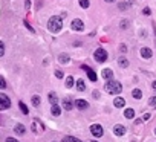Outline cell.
Returning a JSON list of instances; mask_svg holds the SVG:
<instances>
[{
    "mask_svg": "<svg viewBox=\"0 0 156 142\" xmlns=\"http://www.w3.org/2000/svg\"><path fill=\"white\" fill-rule=\"evenodd\" d=\"M93 98H100V92H93Z\"/></svg>",
    "mask_w": 156,
    "mask_h": 142,
    "instance_id": "cell-36",
    "label": "cell"
},
{
    "mask_svg": "<svg viewBox=\"0 0 156 142\" xmlns=\"http://www.w3.org/2000/svg\"><path fill=\"white\" fill-rule=\"evenodd\" d=\"M26 8H29V0H26Z\"/></svg>",
    "mask_w": 156,
    "mask_h": 142,
    "instance_id": "cell-40",
    "label": "cell"
},
{
    "mask_svg": "<svg viewBox=\"0 0 156 142\" xmlns=\"http://www.w3.org/2000/svg\"><path fill=\"white\" fill-rule=\"evenodd\" d=\"M61 28H63V20H61V17H51L48 21V29L51 31L52 34H57V32H60Z\"/></svg>",
    "mask_w": 156,
    "mask_h": 142,
    "instance_id": "cell-1",
    "label": "cell"
},
{
    "mask_svg": "<svg viewBox=\"0 0 156 142\" xmlns=\"http://www.w3.org/2000/svg\"><path fill=\"white\" fill-rule=\"evenodd\" d=\"M132 96H133L135 99H141V98H142V92L139 90V89H135V90L132 92Z\"/></svg>",
    "mask_w": 156,
    "mask_h": 142,
    "instance_id": "cell-19",
    "label": "cell"
},
{
    "mask_svg": "<svg viewBox=\"0 0 156 142\" xmlns=\"http://www.w3.org/2000/svg\"><path fill=\"white\" fill-rule=\"evenodd\" d=\"M149 104H150V105H156V96H153V98L149 99Z\"/></svg>",
    "mask_w": 156,
    "mask_h": 142,
    "instance_id": "cell-32",
    "label": "cell"
},
{
    "mask_svg": "<svg viewBox=\"0 0 156 142\" xmlns=\"http://www.w3.org/2000/svg\"><path fill=\"white\" fill-rule=\"evenodd\" d=\"M25 26H26V28H28L29 31H34L32 28H31V26H29V23H28V21H25Z\"/></svg>",
    "mask_w": 156,
    "mask_h": 142,
    "instance_id": "cell-37",
    "label": "cell"
},
{
    "mask_svg": "<svg viewBox=\"0 0 156 142\" xmlns=\"http://www.w3.org/2000/svg\"><path fill=\"white\" fill-rule=\"evenodd\" d=\"M124 116H126L127 119H132L133 116H135V110L133 109H126L124 110Z\"/></svg>",
    "mask_w": 156,
    "mask_h": 142,
    "instance_id": "cell-17",
    "label": "cell"
},
{
    "mask_svg": "<svg viewBox=\"0 0 156 142\" xmlns=\"http://www.w3.org/2000/svg\"><path fill=\"white\" fill-rule=\"evenodd\" d=\"M66 87H68V89L74 87V77H68V78H66Z\"/></svg>",
    "mask_w": 156,
    "mask_h": 142,
    "instance_id": "cell-22",
    "label": "cell"
},
{
    "mask_svg": "<svg viewBox=\"0 0 156 142\" xmlns=\"http://www.w3.org/2000/svg\"><path fill=\"white\" fill-rule=\"evenodd\" d=\"M58 61L60 63H69V55L68 54H61L58 57Z\"/></svg>",
    "mask_w": 156,
    "mask_h": 142,
    "instance_id": "cell-21",
    "label": "cell"
},
{
    "mask_svg": "<svg viewBox=\"0 0 156 142\" xmlns=\"http://www.w3.org/2000/svg\"><path fill=\"white\" fill-rule=\"evenodd\" d=\"M11 107V101L5 93H0V110H8Z\"/></svg>",
    "mask_w": 156,
    "mask_h": 142,
    "instance_id": "cell-4",
    "label": "cell"
},
{
    "mask_svg": "<svg viewBox=\"0 0 156 142\" xmlns=\"http://www.w3.org/2000/svg\"><path fill=\"white\" fill-rule=\"evenodd\" d=\"M118 64L121 66V67H127V66H129V60L124 58V57H121V58H118Z\"/></svg>",
    "mask_w": 156,
    "mask_h": 142,
    "instance_id": "cell-20",
    "label": "cell"
},
{
    "mask_svg": "<svg viewBox=\"0 0 156 142\" xmlns=\"http://www.w3.org/2000/svg\"><path fill=\"white\" fill-rule=\"evenodd\" d=\"M119 28H121V29H127L129 28V20H123L121 23H119Z\"/></svg>",
    "mask_w": 156,
    "mask_h": 142,
    "instance_id": "cell-27",
    "label": "cell"
},
{
    "mask_svg": "<svg viewBox=\"0 0 156 142\" xmlns=\"http://www.w3.org/2000/svg\"><path fill=\"white\" fill-rule=\"evenodd\" d=\"M5 142H19L17 139H14V137H6V141Z\"/></svg>",
    "mask_w": 156,
    "mask_h": 142,
    "instance_id": "cell-34",
    "label": "cell"
},
{
    "mask_svg": "<svg viewBox=\"0 0 156 142\" xmlns=\"http://www.w3.org/2000/svg\"><path fill=\"white\" fill-rule=\"evenodd\" d=\"M19 107H20V110H21V113H25V115L29 113V110H28V107L25 105V103H21V101H20V103H19Z\"/></svg>",
    "mask_w": 156,
    "mask_h": 142,
    "instance_id": "cell-23",
    "label": "cell"
},
{
    "mask_svg": "<svg viewBox=\"0 0 156 142\" xmlns=\"http://www.w3.org/2000/svg\"><path fill=\"white\" fill-rule=\"evenodd\" d=\"M106 92H109L110 95H118V93H121L123 92V86H121V83H118V81H113V79H109V83H106Z\"/></svg>",
    "mask_w": 156,
    "mask_h": 142,
    "instance_id": "cell-2",
    "label": "cell"
},
{
    "mask_svg": "<svg viewBox=\"0 0 156 142\" xmlns=\"http://www.w3.org/2000/svg\"><path fill=\"white\" fill-rule=\"evenodd\" d=\"M77 89L80 92H84L86 90V84H84V79H78L77 81Z\"/></svg>",
    "mask_w": 156,
    "mask_h": 142,
    "instance_id": "cell-18",
    "label": "cell"
},
{
    "mask_svg": "<svg viewBox=\"0 0 156 142\" xmlns=\"http://www.w3.org/2000/svg\"><path fill=\"white\" fill-rule=\"evenodd\" d=\"M55 77H57V78H63V77H64L63 70H55Z\"/></svg>",
    "mask_w": 156,
    "mask_h": 142,
    "instance_id": "cell-31",
    "label": "cell"
},
{
    "mask_svg": "<svg viewBox=\"0 0 156 142\" xmlns=\"http://www.w3.org/2000/svg\"><path fill=\"white\" fill-rule=\"evenodd\" d=\"M81 69L86 70V73H87V77H89V79H90V81H96V73L93 72V70L89 67V66H81Z\"/></svg>",
    "mask_w": 156,
    "mask_h": 142,
    "instance_id": "cell-9",
    "label": "cell"
},
{
    "mask_svg": "<svg viewBox=\"0 0 156 142\" xmlns=\"http://www.w3.org/2000/svg\"><path fill=\"white\" fill-rule=\"evenodd\" d=\"M155 133H156V130H155Z\"/></svg>",
    "mask_w": 156,
    "mask_h": 142,
    "instance_id": "cell-41",
    "label": "cell"
},
{
    "mask_svg": "<svg viewBox=\"0 0 156 142\" xmlns=\"http://www.w3.org/2000/svg\"><path fill=\"white\" fill-rule=\"evenodd\" d=\"M113 105H115V107H124V105H126V99L121 98V96H118V98H115Z\"/></svg>",
    "mask_w": 156,
    "mask_h": 142,
    "instance_id": "cell-13",
    "label": "cell"
},
{
    "mask_svg": "<svg viewBox=\"0 0 156 142\" xmlns=\"http://www.w3.org/2000/svg\"><path fill=\"white\" fill-rule=\"evenodd\" d=\"M14 131L17 133V135H25L26 128H25V125H21V124H17V125L14 127Z\"/></svg>",
    "mask_w": 156,
    "mask_h": 142,
    "instance_id": "cell-14",
    "label": "cell"
},
{
    "mask_svg": "<svg viewBox=\"0 0 156 142\" xmlns=\"http://www.w3.org/2000/svg\"><path fill=\"white\" fill-rule=\"evenodd\" d=\"M70 28H72L74 31H78V32H81V31L84 29V23L80 19H75L72 23H70Z\"/></svg>",
    "mask_w": 156,
    "mask_h": 142,
    "instance_id": "cell-6",
    "label": "cell"
},
{
    "mask_svg": "<svg viewBox=\"0 0 156 142\" xmlns=\"http://www.w3.org/2000/svg\"><path fill=\"white\" fill-rule=\"evenodd\" d=\"M48 99L51 101V104L54 105V104H57V101H58V96H57V93H54V92H51L48 95Z\"/></svg>",
    "mask_w": 156,
    "mask_h": 142,
    "instance_id": "cell-15",
    "label": "cell"
},
{
    "mask_svg": "<svg viewBox=\"0 0 156 142\" xmlns=\"http://www.w3.org/2000/svg\"><path fill=\"white\" fill-rule=\"evenodd\" d=\"M93 57H95V60L98 63H104V61L107 60V52L102 49V47H98L95 51V54H93Z\"/></svg>",
    "mask_w": 156,
    "mask_h": 142,
    "instance_id": "cell-3",
    "label": "cell"
},
{
    "mask_svg": "<svg viewBox=\"0 0 156 142\" xmlns=\"http://www.w3.org/2000/svg\"><path fill=\"white\" fill-rule=\"evenodd\" d=\"M151 86H153V89H156V81H153V83H151Z\"/></svg>",
    "mask_w": 156,
    "mask_h": 142,
    "instance_id": "cell-38",
    "label": "cell"
},
{
    "mask_svg": "<svg viewBox=\"0 0 156 142\" xmlns=\"http://www.w3.org/2000/svg\"><path fill=\"white\" fill-rule=\"evenodd\" d=\"M101 77L104 78V79H112V78H113V72H112V69H102Z\"/></svg>",
    "mask_w": 156,
    "mask_h": 142,
    "instance_id": "cell-12",
    "label": "cell"
},
{
    "mask_svg": "<svg viewBox=\"0 0 156 142\" xmlns=\"http://www.w3.org/2000/svg\"><path fill=\"white\" fill-rule=\"evenodd\" d=\"M104 2H107V3H112V2H115V0H104Z\"/></svg>",
    "mask_w": 156,
    "mask_h": 142,
    "instance_id": "cell-39",
    "label": "cell"
},
{
    "mask_svg": "<svg viewBox=\"0 0 156 142\" xmlns=\"http://www.w3.org/2000/svg\"><path fill=\"white\" fill-rule=\"evenodd\" d=\"M3 55H5V44L0 41V57H3Z\"/></svg>",
    "mask_w": 156,
    "mask_h": 142,
    "instance_id": "cell-30",
    "label": "cell"
},
{
    "mask_svg": "<svg viewBox=\"0 0 156 142\" xmlns=\"http://www.w3.org/2000/svg\"><path fill=\"white\" fill-rule=\"evenodd\" d=\"M142 12H144L145 15H150V12H151V11H150V8H144V11H142Z\"/></svg>",
    "mask_w": 156,
    "mask_h": 142,
    "instance_id": "cell-33",
    "label": "cell"
},
{
    "mask_svg": "<svg viewBox=\"0 0 156 142\" xmlns=\"http://www.w3.org/2000/svg\"><path fill=\"white\" fill-rule=\"evenodd\" d=\"M118 8H119V9H121V11H126L127 9V8H129V5H127V3H119V5H118Z\"/></svg>",
    "mask_w": 156,
    "mask_h": 142,
    "instance_id": "cell-29",
    "label": "cell"
},
{
    "mask_svg": "<svg viewBox=\"0 0 156 142\" xmlns=\"http://www.w3.org/2000/svg\"><path fill=\"white\" fill-rule=\"evenodd\" d=\"M151 55H153V52H151V49H149V47H142L141 49V57L142 58L149 60V58H151Z\"/></svg>",
    "mask_w": 156,
    "mask_h": 142,
    "instance_id": "cell-11",
    "label": "cell"
},
{
    "mask_svg": "<svg viewBox=\"0 0 156 142\" xmlns=\"http://www.w3.org/2000/svg\"><path fill=\"white\" fill-rule=\"evenodd\" d=\"M40 103H42V99H40V96L38 95H34L32 96V104L37 107V105H40Z\"/></svg>",
    "mask_w": 156,
    "mask_h": 142,
    "instance_id": "cell-24",
    "label": "cell"
},
{
    "mask_svg": "<svg viewBox=\"0 0 156 142\" xmlns=\"http://www.w3.org/2000/svg\"><path fill=\"white\" fill-rule=\"evenodd\" d=\"M61 107H64V110H72V107H74L72 99H70L69 96L63 98V99H61Z\"/></svg>",
    "mask_w": 156,
    "mask_h": 142,
    "instance_id": "cell-7",
    "label": "cell"
},
{
    "mask_svg": "<svg viewBox=\"0 0 156 142\" xmlns=\"http://www.w3.org/2000/svg\"><path fill=\"white\" fill-rule=\"evenodd\" d=\"M90 133L95 137H101L102 135H104V130H102V127L100 125V124H92L90 125Z\"/></svg>",
    "mask_w": 156,
    "mask_h": 142,
    "instance_id": "cell-5",
    "label": "cell"
},
{
    "mask_svg": "<svg viewBox=\"0 0 156 142\" xmlns=\"http://www.w3.org/2000/svg\"><path fill=\"white\" fill-rule=\"evenodd\" d=\"M66 141H68V142H83L81 139H78V137H74V136H68V137H66Z\"/></svg>",
    "mask_w": 156,
    "mask_h": 142,
    "instance_id": "cell-26",
    "label": "cell"
},
{
    "mask_svg": "<svg viewBox=\"0 0 156 142\" xmlns=\"http://www.w3.org/2000/svg\"><path fill=\"white\" fill-rule=\"evenodd\" d=\"M6 86H8V84H6V81H5V78L0 77V89H6Z\"/></svg>",
    "mask_w": 156,
    "mask_h": 142,
    "instance_id": "cell-28",
    "label": "cell"
},
{
    "mask_svg": "<svg viewBox=\"0 0 156 142\" xmlns=\"http://www.w3.org/2000/svg\"><path fill=\"white\" fill-rule=\"evenodd\" d=\"M74 105L77 109H80V110H84V109H87L89 107V103L86 99H75L74 101Z\"/></svg>",
    "mask_w": 156,
    "mask_h": 142,
    "instance_id": "cell-8",
    "label": "cell"
},
{
    "mask_svg": "<svg viewBox=\"0 0 156 142\" xmlns=\"http://www.w3.org/2000/svg\"><path fill=\"white\" fill-rule=\"evenodd\" d=\"M113 133L116 136H123V135H126V127L121 125V124H116V125L113 127Z\"/></svg>",
    "mask_w": 156,
    "mask_h": 142,
    "instance_id": "cell-10",
    "label": "cell"
},
{
    "mask_svg": "<svg viewBox=\"0 0 156 142\" xmlns=\"http://www.w3.org/2000/svg\"><path fill=\"white\" fill-rule=\"evenodd\" d=\"M142 119H144V121H149V119H150V115H149V113L144 115V116H142Z\"/></svg>",
    "mask_w": 156,
    "mask_h": 142,
    "instance_id": "cell-35",
    "label": "cell"
},
{
    "mask_svg": "<svg viewBox=\"0 0 156 142\" xmlns=\"http://www.w3.org/2000/svg\"><path fill=\"white\" fill-rule=\"evenodd\" d=\"M89 5H90V3H89V0H80V6L84 8V9L89 8Z\"/></svg>",
    "mask_w": 156,
    "mask_h": 142,
    "instance_id": "cell-25",
    "label": "cell"
},
{
    "mask_svg": "<svg viewBox=\"0 0 156 142\" xmlns=\"http://www.w3.org/2000/svg\"><path fill=\"white\" fill-rule=\"evenodd\" d=\"M51 112H52L54 116H58V115L61 113V107H60L58 104H54V105H52V109H51Z\"/></svg>",
    "mask_w": 156,
    "mask_h": 142,
    "instance_id": "cell-16",
    "label": "cell"
}]
</instances>
